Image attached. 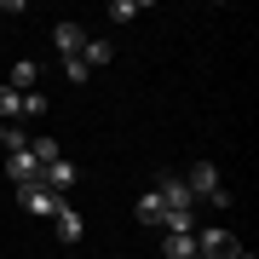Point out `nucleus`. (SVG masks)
Instances as JSON below:
<instances>
[{
  "label": "nucleus",
  "instance_id": "1",
  "mask_svg": "<svg viewBox=\"0 0 259 259\" xmlns=\"http://www.w3.org/2000/svg\"><path fill=\"white\" fill-rule=\"evenodd\" d=\"M23 207L35 213V219H58V207H69L64 196H52L47 185H23Z\"/></svg>",
  "mask_w": 259,
  "mask_h": 259
},
{
  "label": "nucleus",
  "instance_id": "2",
  "mask_svg": "<svg viewBox=\"0 0 259 259\" xmlns=\"http://www.w3.org/2000/svg\"><path fill=\"white\" fill-rule=\"evenodd\" d=\"M75 179H81V173H75V161H64V156L40 167V185H47L52 196H69V190H75Z\"/></svg>",
  "mask_w": 259,
  "mask_h": 259
},
{
  "label": "nucleus",
  "instance_id": "3",
  "mask_svg": "<svg viewBox=\"0 0 259 259\" xmlns=\"http://www.w3.org/2000/svg\"><path fill=\"white\" fill-rule=\"evenodd\" d=\"M196 253H202V259H236L242 248H236L231 231H202V236H196Z\"/></svg>",
  "mask_w": 259,
  "mask_h": 259
},
{
  "label": "nucleus",
  "instance_id": "4",
  "mask_svg": "<svg viewBox=\"0 0 259 259\" xmlns=\"http://www.w3.org/2000/svg\"><path fill=\"white\" fill-rule=\"evenodd\" d=\"M185 185H190V196H196V202H207V196L219 190V167H213V161H196L190 173H185Z\"/></svg>",
  "mask_w": 259,
  "mask_h": 259
},
{
  "label": "nucleus",
  "instance_id": "5",
  "mask_svg": "<svg viewBox=\"0 0 259 259\" xmlns=\"http://www.w3.org/2000/svg\"><path fill=\"white\" fill-rule=\"evenodd\" d=\"M156 196H161V207H196V196H190V185H185V179H161V185H156Z\"/></svg>",
  "mask_w": 259,
  "mask_h": 259
},
{
  "label": "nucleus",
  "instance_id": "6",
  "mask_svg": "<svg viewBox=\"0 0 259 259\" xmlns=\"http://www.w3.org/2000/svg\"><path fill=\"white\" fill-rule=\"evenodd\" d=\"M52 47L64 52V58H81V47H87V35H81V29H75V23H58V29H52Z\"/></svg>",
  "mask_w": 259,
  "mask_h": 259
},
{
  "label": "nucleus",
  "instance_id": "7",
  "mask_svg": "<svg viewBox=\"0 0 259 259\" xmlns=\"http://www.w3.org/2000/svg\"><path fill=\"white\" fill-rule=\"evenodd\" d=\"M58 242H81L87 236V219H81V213H75V207H58Z\"/></svg>",
  "mask_w": 259,
  "mask_h": 259
},
{
  "label": "nucleus",
  "instance_id": "8",
  "mask_svg": "<svg viewBox=\"0 0 259 259\" xmlns=\"http://www.w3.org/2000/svg\"><path fill=\"white\" fill-rule=\"evenodd\" d=\"M161 231H167V236H179V231L196 236V207H167V213H161Z\"/></svg>",
  "mask_w": 259,
  "mask_h": 259
},
{
  "label": "nucleus",
  "instance_id": "9",
  "mask_svg": "<svg viewBox=\"0 0 259 259\" xmlns=\"http://www.w3.org/2000/svg\"><path fill=\"white\" fill-rule=\"evenodd\" d=\"M35 81H40V69L29 64V58H18V64H12V81H6V87H12V93H35Z\"/></svg>",
  "mask_w": 259,
  "mask_h": 259
},
{
  "label": "nucleus",
  "instance_id": "10",
  "mask_svg": "<svg viewBox=\"0 0 259 259\" xmlns=\"http://www.w3.org/2000/svg\"><path fill=\"white\" fill-rule=\"evenodd\" d=\"M133 213H139V225H161V213H167V207H161V196H156V190H144L139 202H133Z\"/></svg>",
  "mask_w": 259,
  "mask_h": 259
},
{
  "label": "nucleus",
  "instance_id": "11",
  "mask_svg": "<svg viewBox=\"0 0 259 259\" xmlns=\"http://www.w3.org/2000/svg\"><path fill=\"white\" fill-rule=\"evenodd\" d=\"M161 253H167V259H196V236H190V231L167 236V242H161Z\"/></svg>",
  "mask_w": 259,
  "mask_h": 259
},
{
  "label": "nucleus",
  "instance_id": "12",
  "mask_svg": "<svg viewBox=\"0 0 259 259\" xmlns=\"http://www.w3.org/2000/svg\"><path fill=\"white\" fill-rule=\"evenodd\" d=\"M23 115V93H12L6 81H0V121H18Z\"/></svg>",
  "mask_w": 259,
  "mask_h": 259
},
{
  "label": "nucleus",
  "instance_id": "13",
  "mask_svg": "<svg viewBox=\"0 0 259 259\" xmlns=\"http://www.w3.org/2000/svg\"><path fill=\"white\" fill-rule=\"evenodd\" d=\"M29 156L47 167V161H58V156H64V150H58V139H29Z\"/></svg>",
  "mask_w": 259,
  "mask_h": 259
},
{
  "label": "nucleus",
  "instance_id": "14",
  "mask_svg": "<svg viewBox=\"0 0 259 259\" xmlns=\"http://www.w3.org/2000/svg\"><path fill=\"white\" fill-rule=\"evenodd\" d=\"M81 64L93 69V64H110V40H87L81 47Z\"/></svg>",
  "mask_w": 259,
  "mask_h": 259
},
{
  "label": "nucleus",
  "instance_id": "15",
  "mask_svg": "<svg viewBox=\"0 0 259 259\" xmlns=\"http://www.w3.org/2000/svg\"><path fill=\"white\" fill-rule=\"evenodd\" d=\"M23 115H47V93H40V87H35V93H23Z\"/></svg>",
  "mask_w": 259,
  "mask_h": 259
},
{
  "label": "nucleus",
  "instance_id": "16",
  "mask_svg": "<svg viewBox=\"0 0 259 259\" xmlns=\"http://www.w3.org/2000/svg\"><path fill=\"white\" fill-rule=\"evenodd\" d=\"M110 18H115V23H127V18H139V0H115V6H110Z\"/></svg>",
  "mask_w": 259,
  "mask_h": 259
},
{
  "label": "nucleus",
  "instance_id": "17",
  "mask_svg": "<svg viewBox=\"0 0 259 259\" xmlns=\"http://www.w3.org/2000/svg\"><path fill=\"white\" fill-rule=\"evenodd\" d=\"M64 75H69V81H87V75H93V69H87L81 58H64Z\"/></svg>",
  "mask_w": 259,
  "mask_h": 259
},
{
  "label": "nucleus",
  "instance_id": "18",
  "mask_svg": "<svg viewBox=\"0 0 259 259\" xmlns=\"http://www.w3.org/2000/svg\"><path fill=\"white\" fill-rule=\"evenodd\" d=\"M0 150H6V121H0Z\"/></svg>",
  "mask_w": 259,
  "mask_h": 259
},
{
  "label": "nucleus",
  "instance_id": "19",
  "mask_svg": "<svg viewBox=\"0 0 259 259\" xmlns=\"http://www.w3.org/2000/svg\"><path fill=\"white\" fill-rule=\"evenodd\" d=\"M196 259H202V253H196Z\"/></svg>",
  "mask_w": 259,
  "mask_h": 259
}]
</instances>
